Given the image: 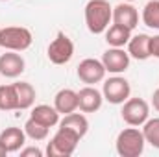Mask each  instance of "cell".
<instances>
[{"instance_id":"6da1fadb","label":"cell","mask_w":159,"mask_h":157,"mask_svg":"<svg viewBox=\"0 0 159 157\" xmlns=\"http://www.w3.org/2000/svg\"><path fill=\"white\" fill-rule=\"evenodd\" d=\"M113 20V7L107 0H89L85 6V24L94 35L104 34Z\"/></svg>"},{"instance_id":"7a4b0ae2","label":"cell","mask_w":159,"mask_h":157,"mask_svg":"<svg viewBox=\"0 0 159 157\" xmlns=\"http://www.w3.org/2000/svg\"><path fill=\"white\" fill-rule=\"evenodd\" d=\"M78 142H80V135H76L72 129H67V128L59 126L56 135L46 144V155L48 157H69L76 152Z\"/></svg>"},{"instance_id":"3957f363","label":"cell","mask_w":159,"mask_h":157,"mask_svg":"<svg viewBox=\"0 0 159 157\" xmlns=\"http://www.w3.org/2000/svg\"><path fill=\"white\" fill-rule=\"evenodd\" d=\"M144 144L146 141H144L143 131L137 129V126H133V128L122 129L119 133L115 148L120 157H139L144 152Z\"/></svg>"},{"instance_id":"277c9868","label":"cell","mask_w":159,"mask_h":157,"mask_svg":"<svg viewBox=\"0 0 159 157\" xmlns=\"http://www.w3.org/2000/svg\"><path fill=\"white\" fill-rule=\"evenodd\" d=\"M34 35L24 26H6L0 32V46L13 52H24L32 46Z\"/></svg>"},{"instance_id":"5b68a950","label":"cell","mask_w":159,"mask_h":157,"mask_svg":"<svg viewBox=\"0 0 159 157\" xmlns=\"http://www.w3.org/2000/svg\"><path fill=\"white\" fill-rule=\"evenodd\" d=\"M46 56H48V59L54 65H65V63H69L72 59V56H74V43H72V39L67 34L57 32L56 39L48 44Z\"/></svg>"},{"instance_id":"8992f818","label":"cell","mask_w":159,"mask_h":157,"mask_svg":"<svg viewBox=\"0 0 159 157\" xmlns=\"http://www.w3.org/2000/svg\"><path fill=\"white\" fill-rule=\"evenodd\" d=\"M120 115L128 126H143L150 117V105L143 98H128L122 104Z\"/></svg>"},{"instance_id":"52a82bcc","label":"cell","mask_w":159,"mask_h":157,"mask_svg":"<svg viewBox=\"0 0 159 157\" xmlns=\"http://www.w3.org/2000/svg\"><path fill=\"white\" fill-rule=\"evenodd\" d=\"M102 94H104V100H107L109 104L120 105V104H124V102L129 98V94H131L129 81L126 78H122V76H113V78L106 79V81H104Z\"/></svg>"},{"instance_id":"ba28073f","label":"cell","mask_w":159,"mask_h":157,"mask_svg":"<svg viewBox=\"0 0 159 157\" xmlns=\"http://www.w3.org/2000/svg\"><path fill=\"white\" fill-rule=\"evenodd\" d=\"M106 72H107V70H106L104 63H102L100 59H94V57L83 59L78 65V69H76L78 78L81 79L83 83H87V85H94V83L104 81Z\"/></svg>"},{"instance_id":"9c48e42d","label":"cell","mask_w":159,"mask_h":157,"mask_svg":"<svg viewBox=\"0 0 159 157\" xmlns=\"http://www.w3.org/2000/svg\"><path fill=\"white\" fill-rule=\"evenodd\" d=\"M102 63H104L106 70L111 72V74L126 72L128 67H129V54H128L124 48H115V46H111L109 50L104 52Z\"/></svg>"},{"instance_id":"30bf717a","label":"cell","mask_w":159,"mask_h":157,"mask_svg":"<svg viewBox=\"0 0 159 157\" xmlns=\"http://www.w3.org/2000/svg\"><path fill=\"white\" fill-rule=\"evenodd\" d=\"M26 69L24 57L19 52L7 50L6 54L0 56V74L4 78H19Z\"/></svg>"},{"instance_id":"8fae6325","label":"cell","mask_w":159,"mask_h":157,"mask_svg":"<svg viewBox=\"0 0 159 157\" xmlns=\"http://www.w3.org/2000/svg\"><path fill=\"white\" fill-rule=\"evenodd\" d=\"M102 104H104V94L93 85H87L78 91V109L81 113H94L102 107Z\"/></svg>"},{"instance_id":"7c38bea8","label":"cell","mask_w":159,"mask_h":157,"mask_svg":"<svg viewBox=\"0 0 159 157\" xmlns=\"http://www.w3.org/2000/svg\"><path fill=\"white\" fill-rule=\"evenodd\" d=\"M113 24H120L129 30H135V26L139 24V13L131 6V2H122L113 7Z\"/></svg>"},{"instance_id":"4fadbf2b","label":"cell","mask_w":159,"mask_h":157,"mask_svg":"<svg viewBox=\"0 0 159 157\" xmlns=\"http://www.w3.org/2000/svg\"><path fill=\"white\" fill-rule=\"evenodd\" d=\"M0 142L4 144V148L7 150V154H15V152H20V148L24 146L26 142V133L24 129L20 128H6L2 133H0Z\"/></svg>"},{"instance_id":"5bb4252c","label":"cell","mask_w":159,"mask_h":157,"mask_svg":"<svg viewBox=\"0 0 159 157\" xmlns=\"http://www.w3.org/2000/svg\"><path fill=\"white\" fill-rule=\"evenodd\" d=\"M128 54H129V57L139 59V61H144V59L152 57V54H150V35H146V34L131 35V39L128 41Z\"/></svg>"},{"instance_id":"9a60e30c","label":"cell","mask_w":159,"mask_h":157,"mask_svg":"<svg viewBox=\"0 0 159 157\" xmlns=\"http://www.w3.org/2000/svg\"><path fill=\"white\" fill-rule=\"evenodd\" d=\"M54 107L59 115H69L78 109V92L72 89H61L54 96Z\"/></svg>"},{"instance_id":"2e32d148","label":"cell","mask_w":159,"mask_h":157,"mask_svg":"<svg viewBox=\"0 0 159 157\" xmlns=\"http://www.w3.org/2000/svg\"><path fill=\"white\" fill-rule=\"evenodd\" d=\"M59 126L67 128V129H72L76 135H80V139H83L87 135V131H89V120H87V117L81 115V113H76V111L65 115L63 120H59Z\"/></svg>"},{"instance_id":"e0dca14e","label":"cell","mask_w":159,"mask_h":157,"mask_svg":"<svg viewBox=\"0 0 159 157\" xmlns=\"http://www.w3.org/2000/svg\"><path fill=\"white\" fill-rule=\"evenodd\" d=\"M30 117L35 118L37 122L48 126V128H54L56 124H59V113L54 105H48V104H39L32 109Z\"/></svg>"},{"instance_id":"ac0fdd59","label":"cell","mask_w":159,"mask_h":157,"mask_svg":"<svg viewBox=\"0 0 159 157\" xmlns=\"http://www.w3.org/2000/svg\"><path fill=\"white\" fill-rule=\"evenodd\" d=\"M104 34H106V43L115 48H122L131 39V30L126 26H120V24H111Z\"/></svg>"},{"instance_id":"d6986e66","label":"cell","mask_w":159,"mask_h":157,"mask_svg":"<svg viewBox=\"0 0 159 157\" xmlns=\"http://www.w3.org/2000/svg\"><path fill=\"white\" fill-rule=\"evenodd\" d=\"M15 91H17V98H19V109H30L35 102V89L32 83L28 81H17L13 83Z\"/></svg>"},{"instance_id":"ffe728a7","label":"cell","mask_w":159,"mask_h":157,"mask_svg":"<svg viewBox=\"0 0 159 157\" xmlns=\"http://www.w3.org/2000/svg\"><path fill=\"white\" fill-rule=\"evenodd\" d=\"M19 109V98L15 85H0V111H15Z\"/></svg>"},{"instance_id":"44dd1931","label":"cell","mask_w":159,"mask_h":157,"mask_svg":"<svg viewBox=\"0 0 159 157\" xmlns=\"http://www.w3.org/2000/svg\"><path fill=\"white\" fill-rule=\"evenodd\" d=\"M24 133H26V137L28 139H32V141H44L46 137H48V131H50V128L48 126H44V124H41L37 122L35 118H28L26 120V124H24Z\"/></svg>"},{"instance_id":"7402d4cb","label":"cell","mask_w":159,"mask_h":157,"mask_svg":"<svg viewBox=\"0 0 159 157\" xmlns=\"http://www.w3.org/2000/svg\"><path fill=\"white\" fill-rule=\"evenodd\" d=\"M143 22L148 28L159 30V0H150L143 7Z\"/></svg>"},{"instance_id":"603a6c76","label":"cell","mask_w":159,"mask_h":157,"mask_svg":"<svg viewBox=\"0 0 159 157\" xmlns=\"http://www.w3.org/2000/svg\"><path fill=\"white\" fill-rule=\"evenodd\" d=\"M143 135L148 144L159 150V118H148L143 124Z\"/></svg>"},{"instance_id":"cb8c5ba5","label":"cell","mask_w":159,"mask_h":157,"mask_svg":"<svg viewBox=\"0 0 159 157\" xmlns=\"http://www.w3.org/2000/svg\"><path fill=\"white\" fill-rule=\"evenodd\" d=\"M20 157H43V150L37 146H22L20 148Z\"/></svg>"},{"instance_id":"d4e9b609","label":"cell","mask_w":159,"mask_h":157,"mask_svg":"<svg viewBox=\"0 0 159 157\" xmlns=\"http://www.w3.org/2000/svg\"><path fill=\"white\" fill-rule=\"evenodd\" d=\"M150 54L159 59V35L150 37Z\"/></svg>"},{"instance_id":"484cf974","label":"cell","mask_w":159,"mask_h":157,"mask_svg":"<svg viewBox=\"0 0 159 157\" xmlns=\"http://www.w3.org/2000/svg\"><path fill=\"white\" fill-rule=\"evenodd\" d=\"M152 104H154V109L159 113V89H156L152 94Z\"/></svg>"},{"instance_id":"4316f807","label":"cell","mask_w":159,"mask_h":157,"mask_svg":"<svg viewBox=\"0 0 159 157\" xmlns=\"http://www.w3.org/2000/svg\"><path fill=\"white\" fill-rule=\"evenodd\" d=\"M4 155H7V150L4 148V144L0 142V157H4Z\"/></svg>"},{"instance_id":"83f0119b","label":"cell","mask_w":159,"mask_h":157,"mask_svg":"<svg viewBox=\"0 0 159 157\" xmlns=\"http://www.w3.org/2000/svg\"><path fill=\"white\" fill-rule=\"evenodd\" d=\"M124 2H133V0H124Z\"/></svg>"},{"instance_id":"f1b7e54d","label":"cell","mask_w":159,"mask_h":157,"mask_svg":"<svg viewBox=\"0 0 159 157\" xmlns=\"http://www.w3.org/2000/svg\"><path fill=\"white\" fill-rule=\"evenodd\" d=\"M0 32H2V28H0Z\"/></svg>"},{"instance_id":"f546056e","label":"cell","mask_w":159,"mask_h":157,"mask_svg":"<svg viewBox=\"0 0 159 157\" xmlns=\"http://www.w3.org/2000/svg\"><path fill=\"white\" fill-rule=\"evenodd\" d=\"M2 2H6V0H2Z\"/></svg>"}]
</instances>
